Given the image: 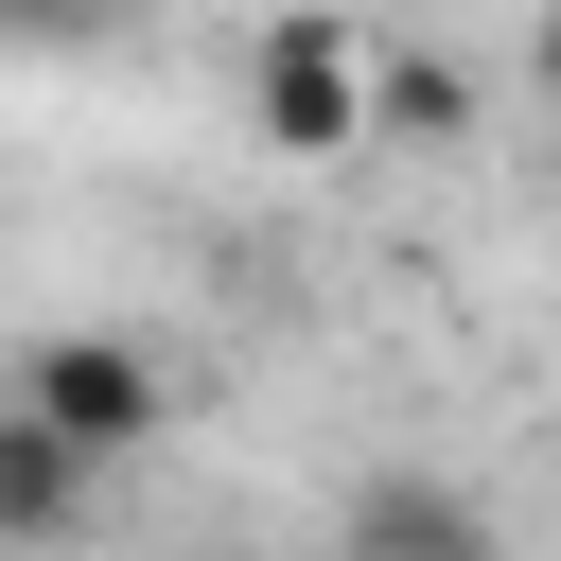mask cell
Returning <instances> with one entry per match:
<instances>
[{
	"instance_id": "1",
	"label": "cell",
	"mask_w": 561,
	"mask_h": 561,
	"mask_svg": "<svg viewBox=\"0 0 561 561\" xmlns=\"http://www.w3.org/2000/svg\"><path fill=\"white\" fill-rule=\"evenodd\" d=\"M158 403H175V386H158L140 333H35V351H18V421H53L88 473H123V456L158 438Z\"/></svg>"
},
{
	"instance_id": "4",
	"label": "cell",
	"mask_w": 561,
	"mask_h": 561,
	"mask_svg": "<svg viewBox=\"0 0 561 561\" xmlns=\"http://www.w3.org/2000/svg\"><path fill=\"white\" fill-rule=\"evenodd\" d=\"M473 53H438V35H386L368 53V140H473Z\"/></svg>"
},
{
	"instance_id": "2",
	"label": "cell",
	"mask_w": 561,
	"mask_h": 561,
	"mask_svg": "<svg viewBox=\"0 0 561 561\" xmlns=\"http://www.w3.org/2000/svg\"><path fill=\"white\" fill-rule=\"evenodd\" d=\"M245 123H263L280 158H351V140H368V35L280 18V35L245 53Z\"/></svg>"
},
{
	"instance_id": "3",
	"label": "cell",
	"mask_w": 561,
	"mask_h": 561,
	"mask_svg": "<svg viewBox=\"0 0 561 561\" xmlns=\"http://www.w3.org/2000/svg\"><path fill=\"white\" fill-rule=\"evenodd\" d=\"M333 543H351V561H491V508H473L456 473H368Z\"/></svg>"
},
{
	"instance_id": "5",
	"label": "cell",
	"mask_w": 561,
	"mask_h": 561,
	"mask_svg": "<svg viewBox=\"0 0 561 561\" xmlns=\"http://www.w3.org/2000/svg\"><path fill=\"white\" fill-rule=\"evenodd\" d=\"M0 526H18V543H70V526H88V456H70L53 421H18V403H0Z\"/></svg>"
},
{
	"instance_id": "6",
	"label": "cell",
	"mask_w": 561,
	"mask_h": 561,
	"mask_svg": "<svg viewBox=\"0 0 561 561\" xmlns=\"http://www.w3.org/2000/svg\"><path fill=\"white\" fill-rule=\"evenodd\" d=\"M526 88H543V105H561V0H543V18H526Z\"/></svg>"
}]
</instances>
